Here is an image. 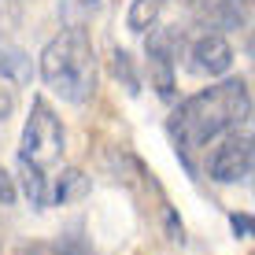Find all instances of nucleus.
<instances>
[{
  "mask_svg": "<svg viewBox=\"0 0 255 255\" xmlns=\"http://www.w3.org/2000/svg\"><path fill=\"white\" fill-rule=\"evenodd\" d=\"M252 111V93L244 78H218L215 85L192 93L170 115V137L178 152H200L226 129L241 126Z\"/></svg>",
  "mask_w": 255,
  "mask_h": 255,
  "instance_id": "f257e3e1",
  "label": "nucleus"
},
{
  "mask_svg": "<svg viewBox=\"0 0 255 255\" xmlns=\"http://www.w3.org/2000/svg\"><path fill=\"white\" fill-rule=\"evenodd\" d=\"M63 148H67V129L59 115L45 100H33L19 144V174L33 207L52 204V170L63 159Z\"/></svg>",
  "mask_w": 255,
  "mask_h": 255,
  "instance_id": "f03ea898",
  "label": "nucleus"
},
{
  "mask_svg": "<svg viewBox=\"0 0 255 255\" xmlns=\"http://www.w3.org/2000/svg\"><path fill=\"white\" fill-rule=\"evenodd\" d=\"M41 78L59 100L89 104L96 93V52L82 30H63L41 52Z\"/></svg>",
  "mask_w": 255,
  "mask_h": 255,
  "instance_id": "7ed1b4c3",
  "label": "nucleus"
},
{
  "mask_svg": "<svg viewBox=\"0 0 255 255\" xmlns=\"http://www.w3.org/2000/svg\"><path fill=\"white\" fill-rule=\"evenodd\" d=\"M204 170L218 185H237V181H244L255 170V129H241V126L226 129L222 140L207 152Z\"/></svg>",
  "mask_w": 255,
  "mask_h": 255,
  "instance_id": "20e7f679",
  "label": "nucleus"
},
{
  "mask_svg": "<svg viewBox=\"0 0 255 255\" xmlns=\"http://www.w3.org/2000/svg\"><path fill=\"white\" fill-rule=\"evenodd\" d=\"M189 67H192V74H200V78H222V74H230V67H233V45L218 30L200 33V37L189 45Z\"/></svg>",
  "mask_w": 255,
  "mask_h": 255,
  "instance_id": "39448f33",
  "label": "nucleus"
},
{
  "mask_svg": "<svg viewBox=\"0 0 255 255\" xmlns=\"http://www.w3.org/2000/svg\"><path fill=\"white\" fill-rule=\"evenodd\" d=\"M0 78H7V82H26L30 78V56L15 41H7L4 33H0Z\"/></svg>",
  "mask_w": 255,
  "mask_h": 255,
  "instance_id": "423d86ee",
  "label": "nucleus"
},
{
  "mask_svg": "<svg viewBox=\"0 0 255 255\" xmlns=\"http://www.w3.org/2000/svg\"><path fill=\"white\" fill-rule=\"evenodd\" d=\"M207 4H211V22L222 30L248 22V0H207Z\"/></svg>",
  "mask_w": 255,
  "mask_h": 255,
  "instance_id": "0eeeda50",
  "label": "nucleus"
},
{
  "mask_svg": "<svg viewBox=\"0 0 255 255\" xmlns=\"http://www.w3.org/2000/svg\"><path fill=\"white\" fill-rule=\"evenodd\" d=\"M85 192H89V178L82 170H63L59 181H52V204H70Z\"/></svg>",
  "mask_w": 255,
  "mask_h": 255,
  "instance_id": "6e6552de",
  "label": "nucleus"
},
{
  "mask_svg": "<svg viewBox=\"0 0 255 255\" xmlns=\"http://www.w3.org/2000/svg\"><path fill=\"white\" fill-rule=\"evenodd\" d=\"M166 7V0H133V7H129V30L133 33H144L148 26H155V19H159V11Z\"/></svg>",
  "mask_w": 255,
  "mask_h": 255,
  "instance_id": "1a4fd4ad",
  "label": "nucleus"
},
{
  "mask_svg": "<svg viewBox=\"0 0 255 255\" xmlns=\"http://www.w3.org/2000/svg\"><path fill=\"white\" fill-rule=\"evenodd\" d=\"M56 252H59V255H93V248L85 244V237H82V230H78V226H70V230L59 237Z\"/></svg>",
  "mask_w": 255,
  "mask_h": 255,
  "instance_id": "9d476101",
  "label": "nucleus"
},
{
  "mask_svg": "<svg viewBox=\"0 0 255 255\" xmlns=\"http://www.w3.org/2000/svg\"><path fill=\"white\" fill-rule=\"evenodd\" d=\"M115 74L122 78V85H126L129 93L140 89V82H137V74H133V63H129V52H122V48H115Z\"/></svg>",
  "mask_w": 255,
  "mask_h": 255,
  "instance_id": "9b49d317",
  "label": "nucleus"
},
{
  "mask_svg": "<svg viewBox=\"0 0 255 255\" xmlns=\"http://www.w3.org/2000/svg\"><path fill=\"white\" fill-rule=\"evenodd\" d=\"M230 226H233V237H255V215H248V211H233Z\"/></svg>",
  "mask_w": 255,
  "mask_h": 255,
  "instance_id": "f8f14e48",
  "label": "nucleus"
},
{
  "mask_svg": "<svg viewBox=\"0 0 255 255\" xmlns=\"http://www.w3.org/2000/svg\"><path fill=\"white\" fill-rule=\"evenodd\" d=\"M15 204V181L7 170H0V207H11Z\"/></svg>",
  "mask_w": 255,
  "mask_h": 255,
  "instance_id": "ddd939ff",
  "label": "nucleus"
},
{
  "mask_svg": "<svg viewBox=\"0 0 255 255\" xmlns=\"http://www.w3.org/2000/svg\"><path fill=\"white\" fill-rule=\"evenodd\" d=\"M26 255H59V252H56V244H30Z\"/></svg>",
  "mask_w": 255,
  "mask_h": 255,
  "instance_id": "4468645a",
  "label": "nucleus"
},
{
  "mask_svg": "<svg viewBox=\"0 0 255 255\" xmlns=\"http://www.w3.org/2000/svg\"><path fill=\"white\" fill-rule=\"evenodd\" d=\"M248 56H252V63H255V30L248 33Z\"/></svg>",
  "mask_w": 255,
  "mask_h": 255,
  "instance_id": "2eb2a0df",
  "label": "nucleus"
},
{
  "mask_svg": "<svg viewBox=\"0 0 255 255\" xmlns=\"http://www.w3.org/2000/svg\"><path fill=\"white\" fill-rule=\"evenodd\" d=\"M248 119H252V122H255V100H252V111H248Z\"/></svg>",
  "mask_w": 255,
  "mask_h": 255,
  "instance_id": "dca6fc26",
  "label": "nucleus"
},
{
  "mask_svg": "<svg viewBox=\"0 0 255 255\" xmlns=\"http://www.w3.org/2000/svg\"><path fill=\"white\" fill-rule=\"evenodd\" d=\"M82 4H96V0H82Z\"/></svg>",
  "mask_w": 255,
  "mask_h": 255,
  "instance_id": "f3484780",
  "label": "nucleus"
}]
</instances>
